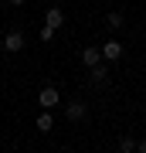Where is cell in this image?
<instances>
[{"label": "cell", "mask_w": 146, "mask_h": 153, "mask_svg": "<svg viewBox=\"0 0 146 153\" xmlns=\"http://www.w3.org/2000/svg\"><path fill=\"white\" fill-rule=\"evenodd\" d=\"M38 105L41 109H54V105H61V92L54 85H44L41 92H38Z\"/></svg>", "instance_id": "1"}, {"label": "cell", "mask_w": 146, "mask_h": 153, "mask_svg": "<svg viewBox=\"0 0 146 153\" xmlns=\"http://www.w3.org/2000/svg\"><path fill=\"white\" fill-rule=\"evenodd\" d=\"M4 51H10V55L24 51V34H21V31H7V38H4Z\"/></svg>", "instance_id": "2"}, {"label": "cell", "mask_w": 146, "mask_h": 153, "mask_svg": "<svg viewBox=\"0 0 146 153\" xmlns=\"http://www.w3.org/2000/svg\"><path fill=\"white\" fill-rule=\"evenodd\" d=\"M122 51H126V48H122L119 41H105V44H102V61H119Z\"/></svg>", "instance_id": "3"}, {"label": "cell", "mask_w": 146, "mask_h": 153, "mask_svg": "<svg viewBox=\"0 0 146 153\" xmlns=\"http://www.w3.org/2000/svg\"><path fill=\"white\" fill-rule=\"evenodd\" d=\"M82 65H85V68L102 65V48H82Z\"/></svg>", "instance_id": "4"}, {"label": "cell", "mask_w": 146, "mask_h": 153, "mask_svg": "<svg viewBox=\"0 0 146 153\" xmlns=\"http://www.w3.org/2000/svg\"><path fill=\"white\" fill-rule=\"evenodd\" d=\"M44 24L58 31L61 24H65V14H61V7H48V14H44Z\"/></svg>", "instance_id": "5"}, {"label": "cell", "mask_w": 146, "mask_h": 153, "mask_svg": "<svg viewBox=\"0 0 146 153\" xmlns=\"http://www.w3.org/2000/svg\"><path fill=\"white\" fill-rule=\"evenodd\" d=\"M85 112H88V109H85V105H82V102H68V105H65V116H68L71 123L85 119Z\"/></svg>", "instance_id": "6"}, {"label": "cell", "mask_w": 146, "mask_h": 153, "mask_svg": "<svg viewBox=\"0 0 146 153\" xmlns=\"http://www.w3.org/2000/svg\"><path fill=\"white\" fill-rule=\"evenodd\" d=\"M38 129H41V133H51V129H54V116H51V109H44V112L38 116Z\"/></svg>", "instance_id": "7"}, {"label": "cell", "mask_w": 146, "mask_h": 153, "mask_svg": "<svg viewBox=\"0 0 146 153\" xmlns=\"http://www.w3.org/2000/svg\"><path fill=\"white\" fill-rule=\"evenodd\" d=\"M105 24H109V31H119V27H122L126 21H122V14H119V10H112V14L105 17Z\"/></svg>", "instance_id": "8"}, {"label": "cell", "mask_w": 146, "mask_h": 153, "mask_svg": "<svg viewBox=\"0 0 146 153\" xmlns=\"http://www.w3.org/2000/svg\"><path fill=\"white\" fill-rule=\"evenodd\" d=\"M88 71H92V82H105V78H109V68L105 65H95V68H88Z\"/></svg>", "instance_id": "9"}, {"label": "cell", "mask_w": 146, "mask_h": 153, "mask_svg": "<svg viewBox=\"0 0 146 153\" xmlns=\"http://www.w3.org/2000/svg\"><path fill=\"white\" fill-rule=\"evenodd\" d=\"M119 150H122V153H133V150H136V140H133V136H122V140H119Z\"/></svg>", "instance_id": "10"}, {"label": "cell", "mask_w": 146, "mask_h": 153, "mask_svg": "<svg viewBox=\"0 0 146 153\" xmlns=\"http://www.w3.org/2000/svg\"><path fill=\"white\" fill-rule=\"evenodd\" d=\"M54 38V27H48V24H44V27H41V41H51Z\"/></svg>", "instance_id": "11"}, {"label": "cell", "mask_w": 146, "mask_h": 153, "mask_svg": "<svg viewBox=\"0 0 146 153\" xmlns=\"http://www.w3.org/2000/svg\"><path fill=\"white\" fill-rule=\"evenodd\" d=\"M136 153H146V140H136Z\"/></svg>", "instance_id": "12"}, {"label": "cell", "mask_w": 146, "mask_h": 153, "mask_svg": "<svg viewBox=\"0 0 146 153\" xmlns=\"http://www.w3.org/2000/svg\"><path fill=\"white\" fill-rule=\"evenodd\" d=\"M10 4H14V7H21V4H24V0H10Z\"/></svg>", "instance_id": "13"}, {"label": "cell", "mask_w": 146, "mask_h": 153, "mask_svg": "<svg viewBox=\"0 0 146 153\" xmlns=\"http://www.w3.org/2000/svg\"><path fill=\"white\" fill-rule=\"evenodd\" d=\"M0 51H4V48H0Z\"/></svg>", "instance_id": "14"}]
</instances>
